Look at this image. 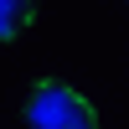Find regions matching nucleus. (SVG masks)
Here are the masks:
<instances>
[{
  "mask_svg": "<svg viewBox=\"0 0 129 129\" xmlns=\"http://www.w3.org/2000/svg\"><path fill=\"white\" fill-rule=\"evenodd\" d=\"M36 16V0H0V41H16Z\"/></svg>",
  "mask_w": 129,
  "mask_h": 129,
  "instance_id": "f03ea898",
  "label": "nucleus"
},
{
  "mask_svg": "<svg viewBox=\"0 0 129 129\" xmlns=\"http://www.w3.org/2000/svg\"><path fill=\"white\" fill-rule=\"evenodd\" d=\"M26 129H98V114L83 93H72L67 83H36L26 103Z\"/></svg>",
  "mask_w": 129,
  "mask_h": 129,
  "instance_id": "f257e3e1",
  "label": "nucleus"
}]
</instances>
